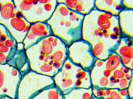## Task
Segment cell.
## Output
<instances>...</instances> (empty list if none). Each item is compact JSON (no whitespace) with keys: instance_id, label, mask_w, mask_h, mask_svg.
<instances>
[{"instance_id":"ffe728a7","label":"cell","mask_w":133,"mask_h":99,"mask_svg":"<svg viewBox=\"0 0 133 99\" xmlns=\"http://www.w3.org/2000/svg\"><path fill=\"white\" fill-rule=\"evenodd\" d=\"M9 37H11V35L9 34V33L8 32L7 29L0 24V47L3 45H5V42L7 40V39H9Z\"/></svg>"},{"instance_id":"d4e9b609","label":"cell","mask_w":133,"mask_h":99,"mask_svg":"<svg viewBox=\"0 0 133 99\" xmlns=\"http://www.w3.org/2000/svg\"><path fill=\"white\" fill-rule=\"evenodd\" d=\"M128 90V93H129V98L132 99L133 98V92H132V79L131 80L129 85V87L127 88Z\"/></svg>"},{"instance_id":"4fadbf2b","label":"cell","mask_w":133,"mask_h":99,"mask_svg":"<svg viewBox=\"0 0 133 99\" xmlns=\"http://www.w3.org/2000/svg\"><path fill=\"white\" fill-rule=\"evenodd\" d=\"M95 9L118 16L122 11V0H95Z\"/></svg>"},{"instance_id":"ac0fdd59","label":"cell","mask_w":133,"mask_h":99,"mask_svg":"<svg viewBox=\"0 0 133 99\" xmlns=\"http://www.w3.org/2000/svg\"><path fill=\"white\" fill-rule=\"evenodd\" d=\"M93 98L92 88L88 89L76 88L64 95V99H92Z\"/></svg>"},{"instance_id":"8992f818","label":"cell","mask_w":133,"mask_h":99,"mask_svg":"<svg viewBox=\"0 0 133 99\" xmlns=\"http://www.w3.org/2000/svg\"><path fill=\"white\" fill-rule=\"evenodd\" d=\"M48 0H14L16 9L30 24L36 22H47L52 14L48 12L44 8Z\"/></svg>"},{"instance_id":"7402d4cb","label":"cell","mask_w":133,"mask_h":99,"mask_svg":"<svg viewBox=\"0 0 133 99\" xmlns=\"http://www.w3.org/2000/svg\"><path fill=\"white\" fill-rule=\"evenodd\" d=\"M119 89H111V94L109 95L110 99H130L129 98H124L122 97L118 92Z\"/></svg>"},{"instance_id":"5bb4252c","label":"cell","mask_w":133,"mask_h":99,"mask_svg":"<svg viewBox=\"0 0 133 99\" xmlns=\"http://www.w3.org/2000/svg\"><path fill=\"white\" fill-rule=\"evenodd\" d=\"M7 64L18 70L22 75L30 71V65L26 55L25 50H17L15 55L7 63Z\"/></svg>"},{"instance_id":"e0dca14e","label":"cell","mask_w":133,"mask_h":99,"mask_svg":"<svg viewBox=\"0 0 133 99\" xmlns=\"http://www.w3.org/2000/svg\"><path fill=\"white\" fill-rule=\"evenodd\" d=\"M32 99H64V95L55 85L41 92Z\"/></svg>"},{"instance_id":"83f0119b","label":"cell","mask_w":133,"mask_h":99,"mask_svg":"<svg viewBox=\"0 0 133 99\" xmlns=\"http://www.w3.org/2000/svg\"><path fill=\"white\" fill-rule=\"evenodd\" d=\"M2 0H0V8L2 6Z\"/></svg>"},{"instance_id":"f1b7e54d","label":"cell","mask_w":133,"mask_h":99,"mask_svg":"<svg viewBox=\"0 0 133 99\" xmlns=\"http://www.w3.org/2000/svg\"><path fill=\"white\" fill-rule=\"evenodd\" d=\"M92 99H100V98H94V97Z\"/></svg>"},{"instance_id":"7a4b0ae2","label":"cell","mask_w":133,"mask_h":99,"mask_svg":"<svg viewBox=\"0 0 133 99\" xmlns=\"http://www.w3.org/2000/svg\"><path fill=\"white\" fill-rule=\"evenodd\" d=\"M121 38L118 16L95 9L84 16L82 25V40L91 46L97 43H103L111 53H114Z\"/></svg>"},{"instance_id":"603a6c76","label":"cell","mask_w":133,"mask_h":99,"mask_svg":"<svg viewBox=\"0 0 133 99\" xmlns=\"http://www.w3.org/2000/svg\"><path fill=\"white\" fill-rule=\"evenodd\" d=\"M132 79H131V80H132ZM131 80L129 81V80H127L126 78H122V79H121L120 81H119V83H118V89H127L128 87H129V83H130V81H131Z\"/></svg>"},{"instance_id":"d6986e66","label":"cell","mask_w":133,"mask_h":99,"mask_svg":"<svg viewBox=\"0 0 133 99\" xmlns=\"http://www.w3.org/2000/svg\"><path fill=\"white\" fill-rule=\"evenodd\" d=\"M121 67H122L120 57L114 52L111 53L108 59L105 60V64H104V68L106 70H108L111 72H113L114 71L120 68Z\"/></svg>"},{"instance_id":"9c48e42d","label":"cell","mask_w":133,"mask_h":99,"mask_svg":"<svg viewBox=\"0 0 133 99\" xmlns=\"http://www.w3.org/2000/svg\"><path fill=\"white\" fill-rule=\"evenodd\" d=\"M4 26L16 43H23V41L30 29L31 24L28 22L19 11L16 9L15 16L9 21L2 24Z\"/></svg>"},{"instance_id":"44dd1931","label":"cell","mask_w":133,"mask_h":99,"mask_svg":"<svg viewBox=\"0 0 133 99\" xmlns=\"http://www.w3.org/2000/svg\"><path fill=\"white\" fill-rule=\"evenodd\" d=\"M112 76H113L115 78L119 79V80H121V79H122V78H125V74L124 72H123V66L121 67L120 68H118V69L112 72Z\"/></svg>"},{"instance_id":"484cf974","label":"cell","mask_w":133,"mask_h":99,"mask_svg":"<svg viewBox=\"0 0 133 99\" xmlns=\"http://www.w3.org/2000/svg\"><path fill=\"white\" fill-rule=\"evenodd\" d=\"M118 92H119V94H120L122 97H124V98H129V93H128V90H127V89H119Z\"/></svg>"},{"instance_id":"ba28073f","label":"cell","mask_w":133,"mask_h":99,"mask_svg":"<svg viewBox=\"0 0 133 99\" xmlns=\"http://www.w3.org/2000/svg\"><path fill=\"white\" fill-rule=\"evenodd\" d=\"M22 74L9 64H0V98L16 99L17 89Z\"/></svg>"},{"instance_id":"cb8c5ba5","label":"cell","mask_w":133,"mask_h":99,"mask_svg":"<svg viewBox=\"0 0 133 99\" xmlns=\"http://www.w3.org/2000/svg\"><path fill=\"white\" fill-rule=\"evenodd\" d=\"M122 5L124 9L133 10V0H122Z\"/></svg>"},{"instance_id":"7c38bea8","label":"cell","mask_w":133,"mask_h":99,"mask_svg":"<svg viewBox=\"0 0 133 99\" xmlns=\"http://www.w3.org/2000/svg\"><path fill=\"white\" fill-rule=\"evenodd\" d=\"M122 36L133 38V10L123 9L118 16Z\"/></svg>"},{"instance_id":"3957f363","label":"cell","mask_w":133,"mask_h":99,"mask_svg":"<svg viewBox=\"0 0 133 99\" xmlns=\"http://www.w3.org/2000/svg\"><path fill=\"white\" fill-rule=\"evenodd\" d=\"M57 2L56 9L47 23L51 27L53 36L59 38L69 47L72 43L82 40L84 16L71 11L59 1Z\"/></svg>"},{"instance_id":"6da1fadb","label":"cell","mask_w":133,"mask_h":99,"mask_svg":"<svg viewBox=\"0 0 133 99\" xmlns=\"http://www.w3.org/2000/svg\"><path fill=\"white\" fill-rule=\"evenodd\" d=\"M26 55L31 71L53 78L68 59V47L51 35L26 49Z\"/></svg>"},{"instance_id":"30bf717a","label":"cell","mask_w":133,"mask_h":99,"mask_svg":"<svg viewBox=\"0 0 133 99\" xmlns=\"http://www.w3.org/2000/svg\"><path fill=\"white\" fill-rule=\"evenodd\" d=\"M51 35H53L51 29L47 22H36L31 24L30 31L23 41L24 50H26L40 40Z\"/></svg>"},{"instance_id":"8fae6325","label":"cell","mask_w":133,"mask_h":99,"mask_svg":"<svg viewBox=\"0 0 133 99\" xmlns=\"http://www.w3.org/2000/svg\"><path fill=\"white\" fill-rule=\"evenodd\" d=\"M61 3L66 5L71 11L82 15L83 16L88 15L95 9V0H58Z\"/></svg>"},{"instance_id":"5b68a950","label":"cell","mask_w":133,"mask_h":99,"mask_svg":"<svg viewBox=\"0 0 133 99\" xmlns=\"http://www.w3.org/2000/svg\"><path fill=\"white\" fill-rule=\"evenodd\" d=\"M53 85H55L53 78L30 71L22 75L18 85L16 99H32L43 90Z\"/></svg>"},{"instance_id":"277c9868","label":"cell","mask_w":133,"mask_h":99,"mask_svg":"<svg viewBox=\"0 0 133 99\" xmlns=\"http://www.w3.org/2000/svg\"><path fill=\"white\" fill-rule=\"evenodd\" d=\"M55 86L63 95H66L73 89L92 88L90 72L75 65L69 58L65 61L61 70L53 77Z\"/></svg>"},{"instance_id":"4316f807","label":"cell","mask_w":133,"mask_h":99,"mask_svg":"<svg viewBox=\"0 0 133 99\" xmlns=\"http://www.w3.org/2000/svg\"><path fill=\"white\" fill-rule=\"evenodd\" d=\"M0 99H12V98H7V97H4V98H1Z\"/></svg>"},{"instance_id":"52a82bcc","label":"cell","mask_w":133,"mask_h":99,"mask_svg":"<svg viewBox=\"0 0 133 99\" xmlns=\"http://www.w3.org/2000/svg\"><path fill=\"white\" fill-rule=\"evenodd\" d=\"M68 58L75 65L88 71H91L96 60L91 51V45L83 40L68 47Z\"/></svg>"},{"instance_id":"9a60e30c","label":"cell","mask_w":133,"mask_h":99,"mask_svg":"<svg viewBox=\"0 0 133 99\" xmlns=\"http://www.w3.org/2000/svg\"><path fill=\"white\" fill-rule=\"evenodd\" d=\"M115 53L119 57H125L133 60L132 38L122 36L120 43L115 50Z\"/></svg>"},{"instance_id":"2e32d148","label":"cell","mask_w":133,"mask_h":99,"mask_svg":"<svg viewBox=\"0 0 133 99\" xmlns=\"http://www.w3.org/2000/svg\"><path fill=\"white\" fill-rule=\"evenodd\" d=\"M16 12V7L12 0H2L0 8V24L11 19Z\"/></svg>"}]
</instances>
